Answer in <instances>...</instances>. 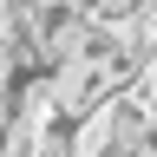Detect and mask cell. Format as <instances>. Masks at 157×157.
I'll return each mask as SVG.
<instances>
[{"mask_svg":"<svg viewBox=\"0 0 157 157\" xmlns=\"http://www.w3.org/2000/svg\"><path fill=\"white\" fill-rule=\"evenodd\" d=\"M137 7L144 0H85V13H92V26H131Z\"/></svg>","mask_w":157,"mask_h":157,"instance_id":"1","label":"cell"}]
</instances>
